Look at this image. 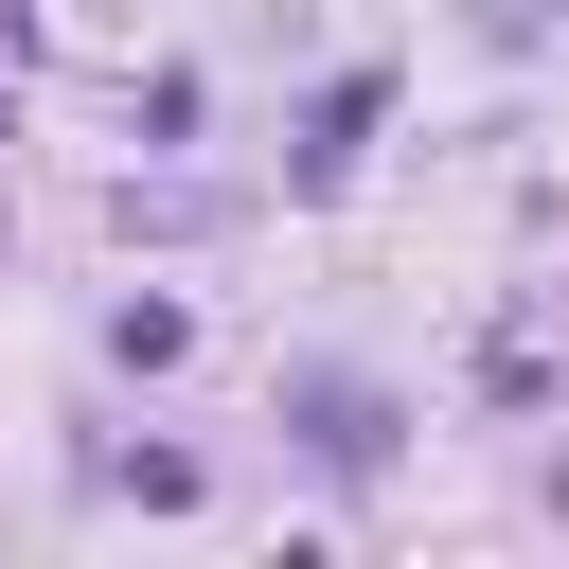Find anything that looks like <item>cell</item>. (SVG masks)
<instances>
[{
    "mask_svg": "<svg viewBox=\"0 0 569 569\" xmlns=\"http://www.w3.org/2000/svg\"><path fill=\"white\" fill-rule=\"evenodd\" d=\"M178 338H196L178 302H124V320H107V356H124V373H178Z\"/></svg>",
    "mask_w": 569,
    "mask_h": 569,
    "instance_id": "3",
    "label": "cell"
},
{
    "mask_svg": "<svg viewBox=\"0 0 569 569\" xmlns=\"http://www.w3.org/2000/svg\"><path fill=\"white\" fill-rule=\"evenodd\" d=\"M373 107H391V89H373V71H338V89L302 107V142H284V178H302V196H320V178H356V142H373Z\"/></svg>",
    "mask_w": 569,
    "mask_h": 569,
    "instance_id": "1",
    "label": "cell"
},
{
    "mask_svg": "<svg viewBox=\"0 0 569 569\" xmlns=\"http://www.w3.org/2000/svg\"><path fill=\"white\" fill-rule=\"evenodd\" d=\"M107 498H142V516H178V498H196V462H178V445H124V462H107Z\"/></svg>",
    "mask_w": 569,
    "mask_h": 569,
    "instance_id": "4",
    "label": "cell"
},
{
    "mask_svg": "<svg viewBox=\"0 0 569 569\" xmlns=\"http://www.w3.org/2000/svg\"><path fill=\"white\" fill-rule=\"evenodd\" d=\"M302 445H320L338 480H373V462H391V409H373L356 373H302Z\"/></svg>",
    "mask_w": 569,
    "mask_h": 569,
    "instance_id": "2",
    "label": "cell"
}]
</instances>
